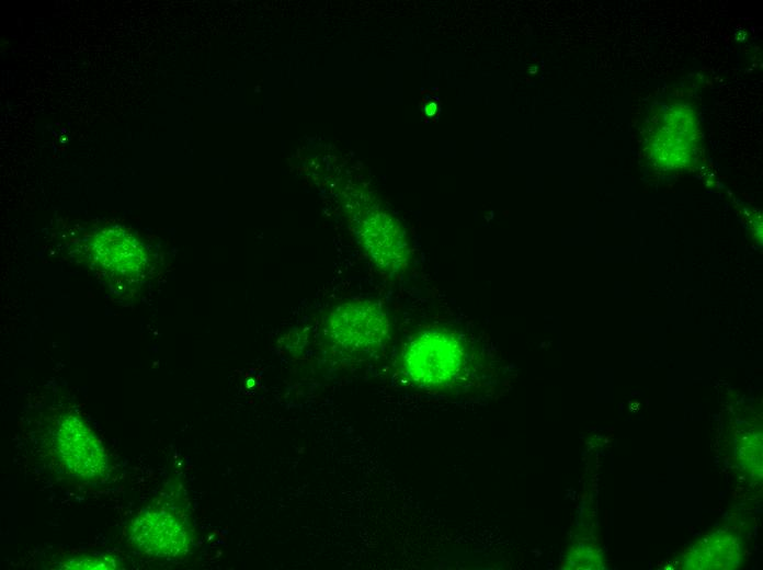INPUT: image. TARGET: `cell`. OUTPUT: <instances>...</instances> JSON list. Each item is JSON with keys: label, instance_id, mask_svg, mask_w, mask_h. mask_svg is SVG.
<instances>
[{"label": "cell", "instance_id": "6da1fadb", "mask_svg": "<svg viewBox=\"0 0 763 570\" xmlns=\"http://www.w3.org/2000/svg\"><path fill=\"white\" fill-rule=\"evenodd\" d=\"M466 363L465 346L446 330H424L405 345L401 364L406 376L424 388H441L453 384Z\"/></svg>", "mask_w": 763, "mask_h": 570}, {"label": "cell", "instance_id": "7a4b0ae2", "mask_svg": "<svg viewBox=\"0 0 763 570\" xmlns=\"http://www.w3.org/2000/svg\"><path fill=\"white\" fill-rule=\"evenodd\" d=\"M327 333L335 346L352 353H371L385 345L390 321L384 306L358 299L339 305L327 320Z\"/></svg>", "mask_w": 763, "mask_h": 570}, {"label": "cell", "instance_id": "3957f363", "mask_svg": "<svg viewBox=\"0 0 763 570\" xmlns=\"http://www.w3.org/2000/svg\"><path fill=\"white\" fill-rule=\"evenodd\" d=\"M53 441L59 463L70 476L92 481L105 475V448L86 421L75 412H67L57 420Z\"/></svg>", "mask_w": 763, "mask_h": 570}, {"label": "cell", "instance_id": "277c9868", "mask_svg": "<svg viewBox=\"0 0 763 570\" xmlns=\"http://www.w3.org/2000/svg\"><path fill=\"white\" fill-rule=\"evenodd\" d=\"M129 542L140 552L163 559L183 556L190 542L182 517L168 506H151L140 512L129 525Z\"/></svg>", "mask_w": 763, "mask_h": 570}, {"label": "cell", "instance_id": "5b68a950", "mask_svg": "<svg viewBox=\"0 0 763 570\" xmlns=\"http://www.w3.org/2000/svg\"><path fill=\"white\" fill-rule=\"evenodd\" d=\"M95 259L112 272L133 276L146 265L140 243L119 229L103 230L94 240Z\"/></svg>", "mask_w": 763, "mask_h": 570}, {"label": "cell", "instance_id": "8992f818", "mask_svg": "<svg viewBox=\"0 0 763 570\" xmlns=\"http://www.w3.org/2000/svg\"><path fill=\"white\" fill-rule=\"evenodd\" d=\"M123 563L114 556L110 555H76L67 557L58 563L60 569L70 570H92V569H118Z\"/></svg>", "mask_w": 763, "mask_h": 570}]
</instances>
